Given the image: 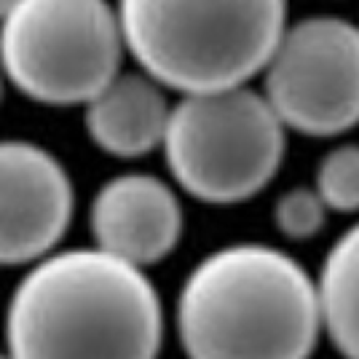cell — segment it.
I'll list each match as a JSON object with an SVG mask.
<instances>
[{"label": "cell", "mask_w": 359, "mask_h": 359, "mask_svg": "<svg viewBox=\"0 0 359 359\" xmlns=\"http://www.w3.org/2000/svg\"><path fill=\"white\" fill-rule=\"evenodd\" d=\"M161 338L153 282L100 247L41 257L6 311L11 359H158Z\"/></svg>", "instance_id": "6da1fadb"}, {"label": "cell", "mask_w": 359, "mask_h": 359, "mask_svg": "<svg viewBox=\"0 0 359 359\" xmlns=\"http://www.w3.org/2000/svg\"><path fill=\"white\" fill-rule=\"evenodd\" d=\"M177 332L188 359H309L325 332L319 287L285 250L236 241L182 282Z\"/></svg>", "instance_id": "7a4b0ae2"}, {"label": "cell", "mask_w": 359, "mask_h": 359, "mask_svg": "<svg viewBox=\"0 0 359 359\" xmlns=\"http://www.w3.org/2000/svg\"><path fill=\"white\" fill-rule=\"evenodd\" d=\"M116 8L140 70L180 94L250 83L287 30V0H118Z\"/></svg>", "instance_id": "3957f363"}, {"label": "cell", "mask_w": 359, "mask_h": 359, "mask_svg": "<svg viewBox=\"0 0 359 359\" xmlns=\"http://www.w3.org/2000/svg\"><path fill=\"white\" fill-rule=\"evenodd\" d=\"M287 132L269 97L244 83L182 94L161 148L185 194L207 204H239L276 177Z\"/></svg>", "instance_id": "277c9868"}, {"label": "cell", "mask_w": 359, "mask_h": 359, "mask_svg": "<svg viewBox=\"0 0 359 359\" xmlns=\"http://www.w3.org/2000/svg\"><path fill=\"white\" fill-rule=\"evenodd\" d=\"M118 8L107 0H16L0 19V65L25 97L86 105L121 73Z\"/></svg>", "instance_id": "5b68a950"}, {"label": "cell", "mask_w": 359, "mask_h": 359, "mask_svg": "<svg viewBox=\"0 0 359 359\" xmlns=\"http://www.w3.org/2000/svg\"><path fill=\"white\" fill-rule=\"evenodd\" d=\"M263 94L287 129L335 137L359 123V25L309 16L287 25L263 70Z\"/></svg>", "instance_id": "8992f818"}, {"label": "cell", "mask_w": 359, "mask_h": 359, "mask_svg": "<svg viewBox=\"0 0 359 359\" xmlns=\"http://www.w3.org/2000/svg\"><path fill=\"white\" fill-rule=\"evenodd\" d=\"M73 182L54 153L0 140V266L38 263L73 217Z\"/></svg>", "instance_id": "52a82bcc"}, {"label": "cell", "mask_w": 359, "mask_h": 359, "mask_svg": "<svg viewBox=\"0 0 359 359\" xmlns=\"http://www.w3.org/2000/svg\"><path fill=\"white\" fill-rule=\"evenodd\" d=\"M97 247L140 269L164 260L182 236V207L175 191L153 175H118L91 201Z\"/></svg>", "instance_id": "ba28073f"}, {"label": "cell", "mask_w": 359, "mask_h": 359, "mask_svg": "<svg viewBox=\"0 0 359 359\" xmlns=\"http://www.w3.org/2000/svg\"><path fill=\"white\" fill-rule=\"evenodd\" d=\"M164 89L145 70L118 73L83 105L91 142L118 158H137L161 148L172 116Z\"/></svg>", "instance_id": "9c48e42d"}, {"label": "cell", "mask_w": 359, "mask_h": 359, "mask_svg": "<svg viewBox=\"0 0 359 359\" xmlns=\"http://www.w3.org/2000/svg\"><path fill=\"white\" fill-rule=\"evenodd\" d=\"M316 287L325 335L344 359H359V223L327 250Z\"/></svg>", "instance_id": "30bf717a"}, {"label": "cell", "mask_w": 359, "mask_h": 359, "mask_svg": "<svg viewBox=\"0 0 359 359\" xmlns=\"http://www.w3.org/2000/svg\"><path fill=\"white\" fill-rule=\"evenodd\" d=\"M314 188L330 212H359V145L346 142L327 150L316 166Z\"/></svg>", "instance_id": "8fae6325"}, {"label": "cell", "mask_w": 359, "mask_h": 359, "mask_svg": "<svg viewBox=\"0 0 359 359\" xmlns=\"http://www.w3.org/2000/svg\"><path fill=\"white\" fill-rule=\"evenodd\" d=\"M330 207L325 198L316 194V188H292L276 198L273 207V223L279 228V233L292 241L314 239L322 233V228L327 223Z\"/></svg>", "instance_id": "7c38bea8"}, {"label": "cell", "mask_w": 359, "mask_h": 359, "mask_svg": "<svg viewBox=\"0 0 359 359\" xmlns=\"http://www.w3.org/2000/svg\"><path fill=\"white\" fill-rule=\"evenodd\" d=\"M14 6H16V0H0V19L8 14V11L14 8Z\"/></svg>", "instance_id": "4fadbf2b"}, {"label": "cell", "mask_w": 359, "mask_h": 359, "mask_svg": "<svg viewBox=\"0 0 359 359\" xmlns=\"http://www.w3.org/2000/svg\"><path fill=\"white\" fill-rule=\"evenodd\" d=\"M3 78H6V73H3V65H0V91H3Z\"/></svg>", "instance_id": "5bb4252c"}, {"label": "cell", "mask_w": 359, "mask_h": 359, "mask_svg": "<svg viewBox=\"0 0 359 359\" xmlns=\"http://www.w3.org/2000/svg\"><path fill=\"white\" fill-rule=\"evenodd\" d=\"M0 359H11V357H8V354H0Z\"/></svg>", "instance_id": "9a60e30c"}]
</instances>
